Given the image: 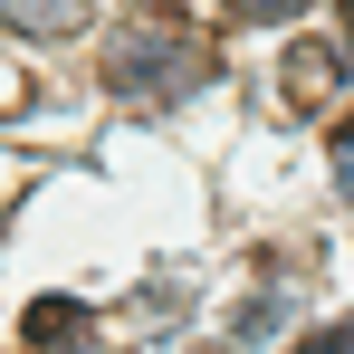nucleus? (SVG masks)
<instances>
[{"label": "nucleus", "instance_id": "obj_6", "mask_svg": "<svg viewBox=\"0 0 354 354\" xmlns=\"http://www.w3.org/2000/svg\"><path fill=\"white\" fill-rule=\"evenodd\" d=\"M288 354H354V326H326V335H306V345H288Z\"/></svg>", "mask_w": 354, "mask_h": 354}, {"label": "nucleus", "instance_id": "obj_3", "mask_svg": "<svg viewBox=\"0 0 354 354\" xmlns=\"http://www.w3.org/2000/svg\"><path fill=\"white\" fill-rule=\"evenodd\" d=\"M19 345L29 354H77L86 345V306H77V297H39L29 326H19Z\"/></svg>", "mask_w": 354, "mask_h": 354}, {"label": "nucleus", "instance_id": "obj_1", "mask_svg": "<svg viewBox=\"0 0 354 354\" xmlns=\"http://www.w3.org/2000/svg\"><path fill=\"white\" fill-rule=\"evenodd\" d=\"M106 86L173 106V96H192V86H211V48H201V39H173V29H124L115 58H106Z\"/></svg>", "mask_w": 354, "mask_h": 354}, {"label": "nucleus", "instance_id": "obj_4", "mask_svg": "<svg viewBox=\"0 0 354 354\" xmlns=\"http://www.w3.org/2000/svg\"><path fill=\"white\" fill-rule=\"evenodd\" d=\"M0 19H10V29H29V39H58V29L86 19V0H0Z\"/></svg>", "mask_w": 354, "mask_h": 354}, {"label": "nucleus", "instance_id": "obj_2", "mask_svg": "<svg viewBox=\"0 0 354 354\" xmlns=\"http://www.w3.org/2000/svg\"><path fill=\"white\" fill-rule=\"evenodd\" d=\"M278 96H288L297 115H316V106L335 96V48H326V39H306V48H288V58H278Z\"/></svg>", "mask_w": 354, "mask_h": 354}, {"label": "nucleus", "instance_id": "obj_8", "mask_svg": "<svg viewBox=\"0 0 354 354\" xmlns=\"http://www.w3.org/2000/svg\"><path fill=\"white\" fill-rule=\"evenodd\" d=\"M144 10H173V0H144Z\"/></svg>", "mask_w": 354, "mask_h": 354}, {"label": "nucleus", "instance_id": "obj_7", "mask_svg": "<svg viewBox=\"0 0 354 354\" xmlns=\"http://www.w3.org/2000/svg\"><path fill=\"white\" fill-rule=\"evenodd\" d=\"M335 192H345V201H354V124H345V134H335Z\"/></svg>", "mask_w": 354, "mask_h": 354}, {"label": "nucleus", "instance_id": "obj_5", "mask_svg": "<svg viewBox=\"0 0 354 354\" xmlns=\"http://www.w3.org/2000/svg\"><path fill=\"white\" fill-rule=\"evenodd\" d=\"M221 10H230V19H249V29H259V19H288V10H306V0H221Z\"/></svg>", "mask_w": 354, "mask_h": 354}]
</instances>
